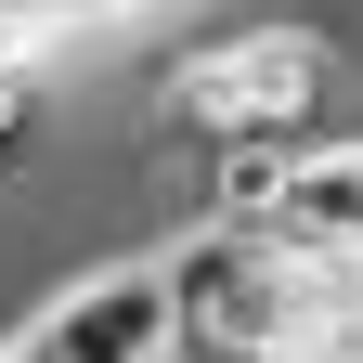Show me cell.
I'll list each match as a JSON object with an SVG mask.
<instances>
[{"label": "cell", "instance_id": "2", "mask_svg": "<svg viewBox=\"0 0 363 363\" xmlns=\"http://www.w3.org/2000/svg\"><path fill=\"white\" fill-rule=\"evenodd\" d=\"M169 259H91L65 298H39L13 325V363H169Z\"/></svg>", "mask_w": 363, "mask_h": 363}, {"label": "cell", "instance_id": "3", "mask_svg": "<svg viewBox=\"0 0 363 363\" xmlns=\"http://www.w3.org/2000/svg\"><path fill=\"white\" fill-rule=\"evenodd\" d=\"M26 130H39V65H0V169L26 156Z\"/></svg>", "mask_w": 363, "mask_h": 363}, {"label": "cell", "instance_id": "1", "mask_svg": "<svg viewBox=\"0 0 363 363\" xmlns=\"http://www.w3.org/2000/svg\"><path fill=\"white\" fill-rule=\"evenodd\" d=\"M325 91H337V39L325 26H234V39H195L169 52L156 78V143H195V156H234V143H311L325 130Z\"/></svg>", "mask_w": 363, "mask_h": 363}, {"label": "cell", "instance_id": "5", "mask_svg": "<svg viewBox=\"0 0 363 363\" xmlns=\"http://www.w3.org/2000/svg\"><path fill=\"white\" fill-rule=\"evenodd\" d=\"M0 363H13V350H0Z\"/></svg>", "mask_w": 363, "mask_h": 363}, {"label": "cell", "instance_id": "4", "mask_svg": "<svg viewBox=\"0 0 363 363\" xmlns=\"http://www.w3.org/2000/svg\"><path fill=\"white\" fill-rule=\"evenodd\" d=\"M311 363H363V311H337V325L311 337Z\"/></svg>", "mask_w": 363, "mask_h": 363}]
</instances>
